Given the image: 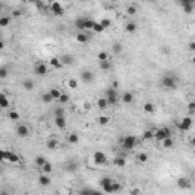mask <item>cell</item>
Wrapping results in <instances>:
<instances>
[{
  "mask_svg": "<svg viewBox=\"0 0 195 195\" xmlns=\"http://www.w3.org/2000/svg\"><path fill=\"white\" fill-rule=\"evenodd\" d=\"M53 114H55V116H66V111H64L63 107H58V108H55Z\"/></svg>",
  "mask_w": 195,
  "mask_h": 195,
  "instance_id": "42",
  "label": "cell"
},
{
  "mask_svg": "<svg viewBox=\"0 0 195 195\" xmlns=\"http://www.w3.org/2000/svg\"><path fill=\"white\" fill-rule=\"evenodd\" d=\"M40 169H41V172H43V174H51V172H52V165H51L49 162H46V163H44Z\"/></svg>",
  "mask_w": 195,
  "mask_h": 195,
  "instance_id": "24",
  "label": "cell"
},
{
  "mask_svg": "<svg viewBox=\"0 0 195 195\" xmlns=\"http://www.w3.org/2000/svg\"><path fill=\"white\" fill-rule=\"evenodd\" d=\"M194 108H195L194 102H191V104H189V114H192V113H194Z\"/></svg>",
  "mask_w": 195,
  "mask_h": 195,
  "instance_id": "52",
  "label": "cell"
},
{
  "mask_svg": "<svg viewBox=\"0 0 195 195\" xmlns=\"http://www.w3.org/2000/svg\"><path fill=\"white\" fill-rule=\"evenodd\" d=\"M137 159H139V162H140V163H145V162L148 160V154L142 153V154H139V156H137Z\"/></svg>",
  "mask_w": 195,
  "mask_h": 195,
  "instance_id": "47",
  "label": "cell"
},
{
  "mask_svg": "<svg viewBox=\"0 0 195 195\" xmlns=\"http://www.w3.org/2000/svg\"><path fill=\"white\" fill-rule=\"evenodd\" d=\"M99 66H101L102 70H110V69H111V61H110V60H107V61H101Z\"/></svg>",
  "mask_w": 195,
  "mask_h": 195,
  "instance_id": "31",
  "label": "cell"
},
{
  "mask_svg": "<svg viewBox=\"0 0 195 195\" xmlns=\"http://www.w3.org/2000/svg\"><path fill=\"white\" fill-rule=\"evenodd\" d=\"M76 169H78V162H75V160H70L66 165V171H69V172H75Z\"/></svg>",
  "mask_w": 195,
  "mask_h": 195,
  "instance_id": "22",
  "label": "cell"
},
{
  "mask_svg": "<svg viewBox=\"0 0 195 195\" xmlns=\"http://www.w3.org/2000/svg\"><path fill=\"white\" fill-rule=\"evenodd\" d=\"M99 184H101V188H102V191H104L105 194L114 192V191H113V178L111 177H102L99 180Z\"/></svg>",
  "mask_w": 195,
  "mask_h": 195,
  "instance_id": "4",
  "label": "cell"
},
{
  "mask_svg": "<svg viewBox=\"0 0 195 195\" xmlns=\"http://www.w3.org/2000/svg\"><path fill=\"white\" fill-rule=\"evenodd\" d=\"M8 117H9L11 121H18V119H20V114H18L16 110H9V113H8Z\"/></svg>",
  "mask_w": 195,
  "mask_h": 195,
  "instance_id": "30",
  "label": "cell"
},
{
  "mask_svg": "<svg viewBox=\"0 0 195 195\" xmlns=\"http://www.w3.org/2000/svg\"><path fill=\"white\" fill-rule=\"evenodd\" d=\"M98 122L101 125H107L108 122H110V119L107 117V116H101V117H98Z\"/></svg>",
  "mask_w": 195,
  "mask_h": 195,
  "instance_id": "45",
  "label": "cell"
},
{
  "mask_svg": "<svg viewBox=\"0 0 195 195\" xmlns=\"http://www.w3.org/2000/svg\"><path fill=\"white\" fill-rule=\"evenodd\" d=\"M8 107H9V99H8V96L3 95V93H0V110L8 108Z\"/></svg>",
  "mask_w": 195,
  "mask_h": 195,
  "instance_id": "18",
  "label": "cell"
},
{
  "mask_svg": "<svg viewBox=\"0 0 195 195\" xmlns=\"http://www.w3.org/2000/svg\"><path fill=\"white\" fill-rule=\"evenodd\" d=\"M178 186H180V188H184V189L189 188V186H191L189 178H180V180H178Z\"/></svg>",
  "mask_w": 195,
  "mask_h": 195,
  "instance_id": "26",
  "label": "cell"
},
{
  "mask_svg": "<svg viewBox=\"0 0 195 195\" xmlns=\"http://www.w3.org/2000/svg\"><path fill=\"white\" fill-rule=\"evenodd\" d=\"M143 110H145L146 113H154V111H156V107H154V104H151V102H146V104L143 105Z\"/></svg>",
  "mask_w": 195,
  "mask_h": 195,
  "instance_id": "33",
  "label": "cell"
},
{
  "mask_svg": "<svg viewBox=\"0 0 195 195\" xmlns=\"http://www.w3.org/2000/svg\"><path fill=\"white\" fill-rule=\"evenodd\" d=\"M160 86L165 90H175L178 86V79L174 73H165L160 79Z\"/></svg>",
  "mask_w": 195,
  "mask_h": 195,
  "instance_id": "1",
  "label": "cell"
},
{
  "mask_svg": "<svg viewBox=\"0 0 195 195\" xmlns=\"http://www.w3.org/2000/svg\"><path fill=\"white\" fill-rule=\"evenodd\" d=\"M60 61H61V64H63V66H64V64H66V66H69V64H72V63L75 61V58H73L72 55H63V56L60 58Z\"/></svg>",
  "mask_w": 195,
  "mask_h": 195,
  "instance_id": "19",
  "label": "cell"
},
{
  "mask_svg": "<svg viewBox=\"0 0 195 195\" xmlns=\"http://www.w3.org/2000/svg\"><path fill=\"white\" fill-rule=\"evenodd\" d=\"M51 11H52L55 16H63V14H64V8H63V5L58 3V2H53L52 5H51Z\"/></svg>",
  "mask_w": 195,
  "mask_h": 195,
  "instance_id": "10",
  "label": "cell"
},
{
  "mask_svg": "<svg viewBox=\"0 0 195 195\" xmlns=\"http://www.w3.org/2000/svg\"><path fill=\"white\" fill-rule=\"evenodd\" d=\"M110 2H119V0H110Z\"/></svg>",
  "mask_w": 195,
  "mask_h": 195,
  "instance_id": "56",
  "label": "cell"
},
{
  "mask_svg": "<svg viewBox=\"0 0 195 195\" xmlns=\"http://www.w3.org/2000/svg\"><path fill=\"white\" fill-rule=\"evenodd\" d=\"M56 101H58L60 104H67V102H69V95H66V93H61V95H60V98H58Z\"/></svg>",
  "mask_w": 195,
  "mask_h": 195,
  "instance_id": "36",
  "label": "cell"
},
{
  "mask_svg": "<svg viewBox=\"0 0 195 195\" xmlns=\"http://www.w3.org/2000/svg\"><path fill=\"white\" fill-rule=\"evenodd\" d=\"M47 160H46V157L44 156H38V157H35V165L38 166V168H41L44 163H46Z\"/></svg>",
  "mask_w": 195,
  "mask_h": 195,
  "instance_id": "32",
  "label": "cell"
},
{
  "mask_svg": "<svg viewBox=\"0 0 195 195\" xmlns=\"http://www.w3.org/2000/svg\"><path fill=\"white\" fill-rule=\"evenodd\" d=\"M169 136H171L169 128H159V130L154 131V139H157L159 142H162L163 139H166V137H169Z\"/></svg>",
  "mask_w": 195,
  "mask_h": 195,
  "instance_id": "6",
  "label": "cell"
},
{
  "mask_svg": "<svg viewBox=\"0 0 195 195\" xmlns=\"http://www.w3.org/2000/svg\"><path fill=\"white\" fill-rule=\"evenodd\" d=\"M181 8L186 14H192V11H194V5H186V6H181Z\"/></svg>",
  "mask_w": 195,
  "mask_h": 195,
  "instance_id": "44",
  "label": "cell"
},
{
  "mask_svg": "<svg viewBox=\"0 0 195 195\" xmlns=\"http://www.w3.org/2000/svg\"><path fill=\"white\" fill-rule=\"evenodd\" d=\"M34 73L37 76H46L47 75V64L46 63H37L34 66Z\"/></svg>",
  "mask_w": 195,
  "mask_h": 195,
  "instance_id": "8",
  "label": "cell"
},
{
  "mask_svg": "<svg viewBox=\"0 0 195 195\" xmlns=\"http://www.w3.org/2000/svg\"><path fill=\"white\" fill-rule=\"evenodd\" d=\"M38 183H40L41 186H49V184H51V177H49V174H41L40 178H38Z\"/></svg>",
  "mask_w": 195,
  "mask_h": 195,
  "instance_id": "17",
  "label": "cell"
},
{
  "mask_svg": "<svg viewBox=\"0 0 195 195\" xmlns=\"http://www.w3.org/2000/svg\"><path fill=\"white\" fill-rule=\"evenodd\" d=\"M0 40H2V34H0Z\"/></svg>",
  "mask_w": 195,
  "mask_h": 195,
  "instance_id": "57",
  "label": "cell"
},
{
  "mask_svg": "<svg viewBox=\"0 0 195 195\" xmlns=\"http://www.w3.org/2000/svg\"><path fill=\"white\" fill-rule=\"evenodd\" d=\"M136 12H137V8H136L134 5H130V6L126 8V14H128V16H136Z\"/></svg>",
  "mask_w": 195,
  "mask_h": 195,
  "instance_id": "38",
  "label": "cell"
},
{
  "mask_svg": "<svg viewBox=\"0 0 195 195\" xmlns=\"http://www.w3.org/2000/svg\"><path fill=\"white\" fill-rule=\"evenodd\" d=\"M98 107H99L101 110H104V108H107V107H108V102H107L105 96H104V98H99V99H98Z\"/></svg>",
  "mask_w": 195,
  "mask_h": 195,
  "instance_id": "34",
  "label": "cell"
},
{
  "mask_svg": "<svg viewBox=\"0 0 195 195\" xmlns=\"http://www.w3.org/2000/svg\"><path fill=\"white\" fill-rule=\"evenodd\" d=\"M49 64L55 67V69H60L63 64H61V61H60V58H51V61H49Z\"/></svg>",
  "mask_w": 195,
  "mask_h": 195,
  "instance_id": "27",
  "label": "cell"
},
{
  "mask_svg": "<svg viewBox=\"0 0 195 195\" xmlns=\"http://www.w3.org/2000/svg\"><path fill=\"white\" fill-rule=\"evenodd\" d=\"M55 126L60 128V130H64L67 126L66 122V116H55Z\"/></svg>",
  "mask_w": 195,
  "mask_h": 195,
  "instance_id": "11",
  "label": "cell"
},
{
  "mask_svg": "<svg viewBox=\"0 0 195 195\" xmlns=\"http://www.w3.org/2000/svg\"><path fill=\"white\" fill-rule=\"evenodd\" d=\"M2 9H3V3L0 2V11H2Z\"/></svg>",
  "mask_w": 195,
  "mask_h": 195,
  "instance_id": "55",
  "label": "cell"
},
{
  "mask_svg": "<svg viewBox=\"0 0 195 195\" xmlns=\"http://www.w3.org/2000/svg\"><path fill=\"white\" fill-rule=\"evenodd\" d=\"M5 156H6V151L0 149V162H3V160H5Z\"/></svg>",
  "mask_w": 195,
  "mask_h": 195,
  "instance_id": "51",
  "label": "cell"
},
{
  "mask_svg": "<svg viewBox=\"0 0 195 195\" xmlns=\"http://www.w3.org/2000/svg\"><path fill=\"white\" fill-rule=\"evenodd\" d=\"M105 99L108 102V107L110 105H116L119 101H121V96L117 93V89L113 86V87H108L107 89V93H105Z\"/></svg>",
  "mask_w": 195,
  "mask_h": 195,
  "instance_id": "2",
  "label": "cell"
},
{
  "mask_svg": "<svg viewBox=\"0 0 195 195\" xmlns=\"http://www.w3.org/2000/svg\"><path fill=\"white\" fill-rule=\"evenodd\" d=\"M162 145H163V148H165V149H171V148L174 146V140H172V137L169 136V137L163 139V140H162Z\"/></svg>",
  "mask_w": 195,
  "mask_h": 195,
  "instance_id": "20",
  "label": "cell"
},
{
  "mask_svg": "<svg viewBox=\"0 0 195 195\" xmlns=\"http://www.w3.org/2000/svg\"><path fill=\"white\" fill-rule=\"evenodd\" d=\"M107 60H110V55H108L107 52L102 51V52L98 53V61H99V63H101V61H107Z\"/></svg>",
  "mask_w": 195,
  "mask_h": 195,
  "instance_id": "37",
  "label": "cell"
},
{
  "mask_svg": "<svg viewBox=\"0 0 195 195\" xmlns=\"http://www.w3.org/2000/svg\"><path fill=\"white\" fill-rule=\"evenodd\" d=\"M69 87H70V89H76V87H78V81H76V79H70V81H69Z\"/></svg>",
  "mask_w": 195,
  "mask_h": 195,
  "instance_id": "50",
  "label": "cell"
},
{
  "mask_svg": "<svg viewBox=\"0 0 195 195\" xmlns=\"http://www.w3.org/2000/svg\"><path fill=\"white\" fill-rule=\"evenodd\" d=\"M81 2H84V0H81Z\"/></svg>",
  "mask_w": 195,
  "mask_h": 195,
  "instance_id": "58",
  "label": "cell"
},
{
  "mask_svg": "<svg viewBox=\"0 0 195 195\" xmlns=\"http://www.w3.org/2000/svg\"><path fill=\"white\" fill-rule=\"evenodd\" d=\"M178 3L181 6H186V5H194V0H178Z\"/></svg>",
  "mask_w": 195,
  "mask_h": 195,
  "instance_id": "49",
  "label": "cell"
},
{
  "mask_svg": "<svg viewBox=\"0 0 195 195\" xmlns=\"http://www.w3.org/2000/svg\"><path fill=\"white\" fill-rule=\"evenodd\" d=\"M195 49V44H194V41H191L189 43V51H194Z\"/></svg>",
  "mask_w": 195,
  "mask_h": 195,
  "instance_id": "53",
  "label": "cell"
},
{
  "mask_svg": "<svg viewBox=\"0 0 195 195\" xmlns=\"http://www.w3.org/2000/svg\"><path fill=\"white\" fill-rule=\"evenodd\" d=\"M41 101H43L44 104H51V102L53 101V98L51 96V93H49V91H46V93L41 96Z\"/></svg>",
  "mask_w": 195,
  "mask_h": 195,
  "instance_id": "29",
  "label": "cell"
},
{
  "mask_svg": "<svg viewBox=\"0 0 195 195\" xmlns=\"http://www.w3.org/2000/svg\"><path fill=\"white\" fill-rule=\"evenodd\" d=\"M192 117L191 116H186V117H183L180 122L177 124V126H178V130H181V131H189L191 128H192Z\"/></svg>",
  "mask_w": 195,
  "mask_h": 195,
  "instance_id": "5",
  "label": "cell"
},
{
  "mask_svg": "<svg viewBox=\"0 0 195 195\" xmlns=\"http://www.w3.org/2000/svg\"><path fill=\"white\" fill-rule=\"evenodd\" d=\"M3 49H5V43L0 40V51H3Z\"/></svg>",
  "mask_w": 195,
  "mask_h": 195,
  "instance_id": "54",
  "label": "cell"
},
{
  "mask_svg": "<svg viewBox=\"0 0 195 195\" xmlns=\"http://www.w3.org/2000/svg\"><path fill=\"white\" fill-rule=\"evenodd\" d=\"M5 160H9V162H18V156L17 154H14V153H9V151H6V156H5Z\"/></svg>",
  "mask_w": 195,
  "mask_h": 195,
  "instance_id": "25",
  "label": "cell"
},
{
  "mask_svg": "<svg viewBox=\"0 0 195 195\" xmlns=\"http://www.w3.org/2000/svg\"><path fill=\"white\" fill-rule=\"evenodd\" d=\"M69 143H72V145H75V143L79 142V136L76 134V133H72V134H69Z\"/></svg>",
  "mask_w": 195,
  "mask_h": 195,
  "instance_id": "28",
  "label": "cell"
},
{
  "mask_svg": "<svg viewBox=\"0 0 195 195\" xmlns=\"http://www.w3.org/2000/svg\"><path fill=\"white\" fill-rule=\"evenodd\" d=\"M8 76V69L6 67H0V79H5Z\"/></svg>",
  "mask_w": 195,
  "mask_h": 195,
  "instance_id": "46",
  "label": "cell"
},
{
  "mask_svg": "<svg viewBox=\"0 0 195 195\" xmlns=\"http://www.w3.org/2000/svg\"><path fill=\"white\" fill-rule=\"evenodd\" d=\"M99 24H101L104 29H107V28H110V24H111V20H110V18H102V20L99 21Z\"/></svg>",
  "mask_w": 195,
  "mask_h": 195,
  "instance_id": "41",
  "label": "cell"
},
{
  "mask_svg": "<svg viewBox=\"0 0 195 195\" xmlns=\"http://www.w3.org/2000/svg\"><path fill=\"white\" fill-rule=\"evenodd\" d=\"M47 148L49 149H56L58 148V140L56 139H49L47 140Z\"/></svg>",
  "mask_w": 195,
  "mask_h": 195,
  "instance_id": "35",
  "label": "cell"
},
{
  "mask_svg": "<svg viewBox=\"0 0 195 195\" xmlns=\"http://www.w3.org/2000/svg\"><path fill=\"white\" fill-rule=\"evenodd\" d=\"M121 99H122L124 104H131V102L134 101V95H133L131 91H125V93H122Z\"/></svg>",
  "mask_w": 195,
  "mask_h": 195,
  "instance_id": "13",
  "label": "cell"
},
{
  "mask_svg": "<svg viewBox=\"0 0 195 195\" xmlns=\"http://www.w3.org/2000/svg\"><path fill=\"white\" fill-rule=\"evenodd\" d=\"M91 29H93L95 32H98V34H99V32H104V31H105V29H104V28H102V26L99 24V21H95V24H93V28H91Z\"/></svg>",
  "mask_w": 195,
  "mask_h": 195,
  "instance_id": "39",
  "label": "cell"
},
{
  "mask_svg": "<svg viewBox=\"0 0 195 195\" xmlns=\"http://www.w3.org/2000/svg\"><path fill=\"white\" fill-rule=\"evenodd\" d=\"M21 87L26 90V91H31V90H34L35 84H34V81H32V79H24V81L21 82Z\"/></svg>",
  "mask_w": 195,
  "mask_h": 195,
  "instance_id": "16",
  "label": "cell"
},
{
  "mask_svg": "<svg viewBox=\"0 0 195 195\" xmlns=\"http://www.w3.org/2000/svg\"><path fill=\"white\" fill-rule=\"evenodd\" d=\"M9 23H11V17H8V16L0 17V28H6V26H9Z\"/></svg>",
  "mask_w": 195,
  "mask_h": 195,
  "instance_id": "23",
  "label": "cell"
},
{
  "mask_svg": "<svg viewBox=\"0 0 195 195\" xmlns=\"http://www.w3.org/2000/svg\"><path fill=\"white\" fill-rule=\"evenodd\" d=\"M137 31V24H136V21H128L126 24H125V32H128V34H134Z\"/></svg>",
  "mask_w": 195,
  "mask_h": 195,
  "instance_id": "15",
  "label": "cell"
},
{
  "mask_svg": "<svg viewBox=\"0 0 195 195\" xmlns=\"http://www.w3.org/2000/svg\"><path fill=\"white\" fill-rule=\"evenodd\" d=\"M49 93H51V96H52L53 99H58V98H60V95H61V90L51 89V90H49Z\"/></svg>",
  "mask_w": 195,
  "mask_h": 195,
  "instance_id": "40",
  "label": "cell"
},
{
  "mask_svg": "<svg viewBox=\"0 0 195 195\" xmlns=\"http://www.w3.org/2000/svg\"><path fill=\"white\" fill-rule=\"evenodd\" d=\"M136 143H137V137L133 136V134H128L122 139V148L126 149V151H131V149H134Z\"/></svg>",
  "mask_w": 195,
  "mask_h": 195,
  "instance_id": "3",
  "label": "cell"
},
{
  "mask_svg": "<svg viewBox=\"0 0 195 195\" xmlns=\"http://www.w3.org/2000/svg\"><path fill=\"white\" fill-rule=\"evenodd\" d=\"M111 51L114 55H121L122 51H124V44L121 43V41H116V43H113V46H111Z\"/></svg>",
  "mask_w": 195,
  "mask_h": 195,
  "instance_id": "14",
  "label": "cell"
},
{
  "mask_svg": "<svg viewBox=\"0 0 195 195\" xmlns=\"http://www.w3.org/2000/svg\"><path fill=\"white\" fill-rule=\"evenodd\" d=\"M125 159H122V157H117V159H114V165L116 166H119V168H122V166H125Z\"/></svg>",
  "mask_w": 195,
  "mask_h": 195,
  "instance_id": "43",
  "label": "cell"
},
{
  "mask_svg": "<svg viewBox=\"0 0 195 195\" xmlns=\"http://www.w3.org/2000/svg\"><path fill=\"white\" fill-rule=\"evenodd\" d=\"M93 160H95V163H98V165H104V163H107V156L102 151H96V153L93 154Z\"/></svg>",
  "mask_w": 195,
  "mask_h": 195,
  "instance_id": "9",
  "label": "cell"
},
{
  "mask_svg": "<svg viewBox=\"0 0 195 195\" xmlns=\"http://www.w3.org/2000/svg\"><path fill=\"white\" fill-rule=\"evenodd\" d=\"M16 133H17L18 137H21V139H26V137H29V134H31V130H29V126L24 124H20L17 126V130H16Z\"/></svg>",
  "mask_w": 195,
  "mask_h": 195,
  "instance_id": "7",
  "label": "cell"
},
{
  "mask_svg": "<svg viewBox=\"0 0 195 195\" xmlns=\"http://www.w3.org/2000/svg\"><path fill=\"white\" fill-rule=\"evenodd\" d=\"M143 137H145V139H153V137H154V131H149V130L145 131V133H143Z\"/></svg>",
  "mask_w": 195,
  "mask_h": 195,
  "instance_id": "48",
  "label": "cell"
},
{
  "mask_svg": "<svg viewBox=\"0 0 195 195\" xmlns=\"http://www.w3.org/2000/svg\"><path fill=\"white\" fill-rule=\"evenodd\" d=\"M75 38H76V41H78V43H87V41L90 40V37L86 34V31H84V32H79V34L75 37Z\"/></svg>",
  "mask_w": 195,
  "mask_h": 195,
  "instance_id": "21",
  "label": "cell"
},
{
  "mask_svg": "<svg viewBox=\"0 0 195 195\" xmlns=\"http://www.w3.org/2000/svg\"><path fill=\"white\" fill-rule=\"evenodd\" d=\"M93 78H95V75H93L90 70H82L81 72V79H82V82L90 84V82L93 81Z\"/></svg>",
  "mask_w": 195,
  "mask_h": 195,
  "instance_id": "12",
  "label": "cell"
},
{
  "mask_svg": "<svg viewBox=\"0 0 195 195\" xmlns=\"http://www.w3.org/2000/svg\"><path fill=\"white\" fill-rule=\"evenodd\" d=\"M23 2H26V0H23Z\"/></svg>",
  "mask_w": 195,
  "mask_h": 195,
  "instance_id": "59",
  "label": "cell"
}]
</instances>
